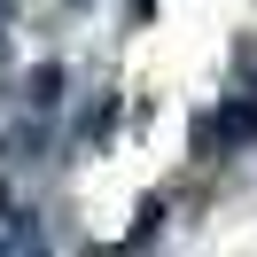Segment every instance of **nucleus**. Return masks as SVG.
Returning <instances> with one entry per match:
<instances>
[{
	"label": "nucleus",
	"mask_w": 257,
	"mask_h": 257,
	"mask_svg": "<svg viewBox=\"0 0 257 257\" xmlns=\"http://www.w3.org/2000/svg\"><path fill=\"white\" fill-rule=\"evenodd\" d=\"M0 257H8V249H0Z\"/></svg>",
	"instance_id": "nucleus-3"
},
{
	"label": "nucleus",
	"mask_w": 257,
	"mask_h": 257,
	"mask_svg": "<svg viewBox=\"0 0 257 257\" xmlns=\"http://www.w3.org/2000/svg\"><path fill=\"white\" fill-rule=\"evenodd\" d=\"M249 133H257V94H234V101L203 125V148H241Z\"/></svg>",
	"instance_id": "nucleus-1"
},
{
	"label": "nucleus",
	"mask_w": 257,
	"mask_h": 257,
	"mask_svg": "<svg viewBox=\"0 0 257 257\" xmlns=\"http://www.w3.org/2000/svg\"><path fill=\"white\" fill-rule=\"evenodd\" d=\"M24 86H32V109H55V101H63V63H39Z\"/></svg>",
	"instance_id": "nucleus-2"
}]
</instances>
